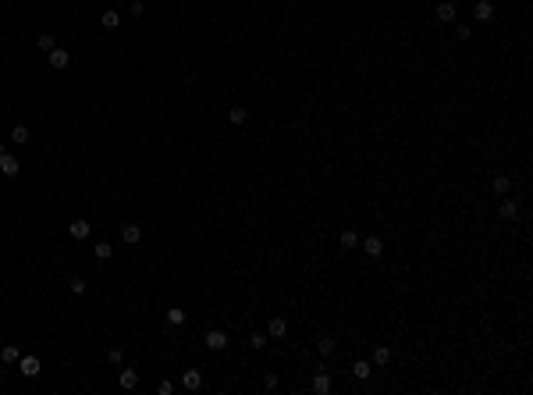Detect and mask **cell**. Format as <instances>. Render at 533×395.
Here are the masks:
<instances>
[{"label": "cell", "instance_id": "6da1fadb", "mask_svg": "<svg viewBox=\"0 0 533 395\" xmlns=\"http://www.w3.org/2000/svg\"><path fill=\"white\" fill-rule=\"evenodd\" d=\"M0 171H4L8 178H15V175L22 171V164H18V157H11V153L4 150V153H0Z\"/></svg>", "mask_w": 533, "mask_h": 395}, {"label": "cell", "instance_id": "7a4b0ae2", "mask_svg": "<svg viewBox=\"0 0 533 395\" xmlns=\"http://www.w3.org/2000/svg\"><path fill=\"white\" fill-rule=\"evenodd\" d=\"M473 15H476V22H490V18H494V4H490V0H476Z\"/></svg>", "mask_w": 533, "mask_h": 395}, {"label": "cell", "instance_id": "3957f363", "mask_svg": "<svg viewBox=\"0 0 533 395\" xmlns=\"http://www.w3.org/2000/svg\"><path fill=\"white\" fill-rule=\"evenodd\" d=\"M47 61H50V68H57V71H61V68H68V61H71V57H68V50L54 47V50L47 54Z\"/></svg>", "mask_w": 533, "mask_h": 395}, {"label": "cell", "instance_id": "277c9868", "mask_svg": "<svg viewBox=\"0 0 533 395\" xmlns=\"http://www.w3.org/2000/svg\"><path fill=\"white\" fill-rule=\"evenodd\" d=\"M224 345H228V335H224V331H217V328H214V331H207V349L221 352Z\"/></svg>", "mask_w": 533, "mask_h": 395}, {"label": "cell", "instance_id": "5b68a950", "mask_svg": "<svg viewBox=\"0 0 533 395\" xmlns=\"http://www.w3.org/2000/svg\"><path fill=\"white\" fill-rule=\"evenodd\" d=\"M18 370H22L25 377H36V374H39V356H22V360H18Z\"/></svg>", "mask_w": 533, "mask_h": 395}, {"label": "cell", "instance_id": "8992f818", "mask_svg": "<svg viewBox=\"0 0 533 395\" xmlns=\"http://www.w3.org/2000/svg\"><path fill=\"white\" fill-rule=\"evenodd\" d=\"M89 231H93V228H89V221H82V217L68 224V235H71V239H86Z\"/></svg>", "mask_w": 533, "mask_h": 395}, {"label": "cell", "instance_id": "52a82bcc", "mask_svg": "<svg viewBox=\"0 0 533 395\" xmlns=\"http://www.w3.org/2000/svg\"><path fill=\"white\" fill-rule=\"evenodd\" d=\"M284 331H288V321H284V317H270V324H267V335H270V338H281Z\"/></svg>", "mask_w": 533, "mask_h": 395}, {"label": "cell", "instance_id": "ba28073f", "mask_svg": "<svg viewBox=\"0 0 533 395\" xmlns=\"http://www.w3.org/2000/svg\"><path fill=\"white\" fill-rule=\"evenodd\" d=\"M121 239H125L128 246H135V242L142 239V228H139V224H125V228H121Z\"/></svg>", "mask_w": 533, "mask_h": 395}, {"label": "cell", "instance_id": "9c48e42d", "mask_svg": "<svg viewBox=\"0 0 533 395\" xmlns=\"http://www.w3.org/2000/svg\"><path fill=\"white\" fill-rule=\"evenodd\" d=\"M363 249H366V256H381V253H384V242L377 239V235H370V239L363 242Z\"/></svg>", "mask_w": 533, "mask_h": 395}, {"label": "cell", "instance_id": "30bf717a", "mask_svg": "<svg viewBox=\"0 0 533 395\" xmlns=\"http://www.w3.org/2000/svg\"><path fill=\"white\" fill-rule=\"evenodd\" d=\"M135 384H139V370H132V367H128V370H121V388L132 391Z\"/></svg>", "mask_w": 533, "mask_h": 395}, {"label": "cell", "instance_id": "8fae6325", "mask_svg": "<svg viewBox=\"0 0 533 395\" xmlns=\"http://www.w3.org/2000/svg\"><path fill=\"white\" fill-rule=\"evenodd\" d=\"M313 391H316V395H327V391H331V377H327L323 370L313 377Z\"/></svg>", "mask_w": 533, "mask_h": 395}, {"label": "cell", "instance_id": "7c38bea8", "mask_svg": "<svg viewBox=\"0 0 533 395\" xmlns=\"http://www.w3.org/2000/svg\"><path fill=\"white\" fill-rule=\"evenodd\" d=\"M228 121H231V125H245V121H249V110H245V107H231V110H228Z\"/></svg>", "mask_w": 533, "mask_h": 395}, {"label": "cell", "instance_id": "4fadbf2b", "mask_svg": "<svg viewBox=\"0 0 533 395\" xmlns=\"http://www.w3.org/2000/svg\"><path fill=\"white\" fill-rule=\"evenodd\" d=\"M437 18H441V22H455V4H452V0L437 4Z\"/></svg>", "mask_w": 533, "mask_h": 395}, {"label": "cell", "instance_id": "5bb4252c", "mask_svg": "<svg viewBox=\"0 0 533 395\" xmlns=\"http://www.w3.org/2000/svg\"><path fill=\"white\" fill-rule=\"evenodd\" d=\"M182 384H185L189 391H196V388L203 384V374H199V370H185V377H182Z\"/></svg>", "mask_w": 533, "mask_h": 395}, {"label": "cell", "instance_id": "9a60e30c", "mask_svg": "<svg viewBox=\"0 0 533 395\" xmlns=\"http://www.w3.org/2000/svg\"><path fill=\"white\" fill-rule=\"evenodd\" d=\"M167 324H171V328H182V324H185V310L171 306V310H167Z\"/></svg>", "mask_w": 533, "mask_h": 395}, {"label": "cell", "instance_id": "2e32d148", "mask_svg": "<svg viewBox=\"0 0 533 395\" xmlns=\"http://www.w3.org/2000/svg\"><path fill=\"white\" fill-rule=\"evenodd\" d=\"M352 374H356L359 381H366V377H370V363H366V360H356V363H352Z\"/></svg>", "mask_w": 533, "mask_h": 395}, {"label": "cell", "instance_id": "e0dca14e", "mask_svg": "<svg viewBox=\"0 0 533 395\" xmlns=\"http://www.w3.org/2000/svg\"><path fill=\"white\" fill-rule=\"evenodd\" d=\"M515 214H519V203H515V200H505V203H501V217H505V221H512Z\"/></svg>", "mask_w": 533, "mask_h": 395}, {"label": "cell", "instance_id": "ac0fdd59", "mask_svg": "<svg viewBox=\"0 0 533 395\" xmlns=\"http://www.w3.org/2000/svg\"><path fill=\"white\" fill-rule=\"evenodd\" d=\"M374 363H377V367L391 363V349H384V345H381V349H374Z\"/></svg>", "mask_w": 533, "mask_h": 395}, {"label": "cell", "instance_id": "d6986e66", "mask_svg": "<svg viewBox=\"0 0 533 395\" xmlns=\"http://www.w3.org/2000/svg\"><path fill=\"white\" fill-rule=\"evenodd\" d=\"M0 360H4V363H18V360H22V352H18L15 345H8L4 352H0Z\"/></svg>", "mask_w": 533, "mask_h": 395}, {"label": "cell", "instance_id": "ffe728a7", "mask_svg": "<svg viewBox=\"0 0 533 395\" xmlns=\"http://www.w3.org/2000/svg\"><path fill=\"white\" fill-rule=\"evenodd\" d=\"M11 143H29V128H25V125H15V128H11Z\"/></svg>", "mask_w": 533, "mask_h": 395}, {"label": "cell", "instance_id": "44dd1931", "mask_svg": "<svg viewBox=\"0 0 533 395\" xmlns=\"http://www.w3.org/2000/svg\"><path fill=\"white\" fill-rule=\"evenodd\" d=\"M341 246H345V249H356V246H359V235H356V231H341Z\"/></svg>", "mask_w": 533, "mask_h": 395}, {"label": "cell", "instance_id": "7402d4cb", "mask_svg": "<svg viewBox=\"0 0 533 395\" xmlns=\"http://www.w3.org/2000/svg\"><path fill=\"white\" fill-rule=\"evenodd\" d=\"M316 349H320V356H331V352H334V338H320Z\"/></svg>", "mask_w": 533, "mask_h": 395}, {"label": "cell", "instance_id": "603a6c76", "mask_svg": "<svg viewBox=\"0 0 533 395\" xmlns=\"http://www.w3.org/2000/svg\"><path fill=\"white\" fill-rule=\"evenodd\" d=\"M103 25H107V29H117V25H121V15H117V11H103Z\"/></svg>", "mask_w": 533, "mask_h": 395}, {"label": "cell", "instance_id": "cb8c5ba5", "mask_svg": "<svg viewBox=\"0 0 533 395\" xmlns=\"http://www.w3.org/2000/svg\"><path fill=\"white\" fill-rule=\"evenodd\" d=\"M36 43H39V50H47V54H50V50H54V36H50V32H43V36L36 39Z\"/></svg>", "mask_w": 533, "mask_h": 395}, {"label": "cell", "instance_id": "d4e9b609", "mask_svg": "<svg viewBox=\"0 0 533 395\" xmlns=\"http://www.w3.org/2000/svg\"><path fill=\"white\" fill-rule=\"evenodd\" d=\"M508 189H512V182H508L505 175H501V178H494V192H498V196H505Z\"/></svg>", "mask_w": 533, "mask_h": 395}, {"label": "cell", "instance_id": "484cf974", "mask_svg": "<svg viewBox=\"0 0 533 395\" xmlns=\"http://www.w3.org/2000/svg\"><path fill=\"white\" fill-rule=\"evenodd\" d=\"M96 260H110V242H96Z\"/></svg>", "mask_w": 533, "mask_h": 395}, {"label": "cell", "instance_id": "4316f807", "mask_svg": "<svg viewBox=\"0 0 533 395\" xmlns=\"http://www.w3.org/2000/svg\"><path fill=\"white\" fill-rule=\"evenodd\" d=\"M68 289H71L75 296H82V292H86V282H82V278H71V282H68Z\"/></svg>", "mask_w": 533, "mask_h": 395}, {"label": "cell", "instance_id": "83f0119b", "mask_svg": "<svg viewBox=\"0 0 533 395\" xmlns=\"http://www.w3.org/2000/svg\"><path fill=\"white\" fill-rule=\"evenodd\" d=\"M107 360H110V363H114V367H117V363H121V360H125V352H121V349H110V352H107Z\"/></svg>", "mask_w": 533, "mask_h": 395}, {"label": "cell", "instance_id": "f1b7e54d", "mask_svg": "<svg viewBox=\"0 0 533 395\" xmlns=\"http://www.w3.org/2000/svg\"><path fill=\"white\" fill-rule=\"evenodd\" d=\"M249 342H253V345H256V349H263V345H267V335H260V331H256V335H253V338H249Z\"/></svg>", "mask_w": 533, "mask_h": 395}, {"label": "cell", "instance_id": "f546056e", "mask_svg": "<svg viewBox=\"0 0 533 395\" xmlns=\"http://www.w3.org/2000/svg\"><path fill=\"white\" fill-rule=\"evenodd\" d=\"M171 388H174L171 381H160V384H156V391H160V395H171Z\"/></svg>", "mask_w": 533, "mask_h": 395}]
</instances>
